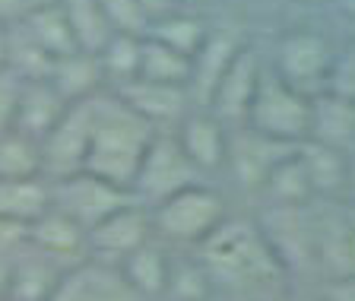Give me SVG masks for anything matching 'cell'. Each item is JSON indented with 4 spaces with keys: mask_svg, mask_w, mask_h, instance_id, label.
<instances>
[{
    "mask_svg": "<svg viewBox=\"0 0 355 301\" xmlns=\"http://www.w3.org/2000/svg\"><path fill=\"white\" fill-rule=\"evenodd\" d=\"M346 225H349V228H346V238H343V248L349 250V260L355 264V213L346 219Z\"/></svg>",
    "mask_w": 355,
    "mask_h": 301,
    "instance_id": "obj_43",
    "label": "cell"
},
{
    "mask_svg": "<svg viewBox=\"0 0 355 301\" xmlns=\"http://www.w3.org/2000/svg\"><path fill=\"white\" fill-rule=\"evenodd\" d=\"M333 3H336V10H340L343 16L355 19V0H333Z\"/></svg>",
    "mask_w": 355,
    "mask_h": 301,
    "instance_id": "obj_44",
    "label": "cell"
},
{
    "mask_svg": "<svg viewBox=\"0 0 355 301\" xmlns=\"http://www.w3.org/2000/svg\"><path fill=\"white\" fill-rule=\"evenodd\" d=\"M0 67H7V26H0Z\"/></svg>",
    "mask_w": 355,
    "mask_h": 301,
    "instance_id": "obj_45",
    "label": "cell"
},
{
    "mask_svg": "<svg viewBox=\"0 0 355 301\" xmlns=\"http://www.w3.org/2000/svg\"><path fill=\"white\" fill-rule=\"evenodd\" d=\"M86 301H143L124 282L118 266H105L89 260V298Z\"/></svg>",
    "mask_w": 355,
    "mask_h": 301,
    "instance_id": "obj_32",
    "label": "cell"
},
{
    "mask_svg": "<svg viewBox=\"0 0 355 301\" xmlns=\"http://www.w3.org/2000/svg\"><path fill=\"white\" fill-rule=\"evenodd\" d=\"M29 13V0H0V26L22 22Z\"/></svg>",
    "mask_w": 355,
    "mask_h": 301,
    "instance_id": "obj_39",
    "label": "cell"
},
{
    "mask_svg": "<svg viewBox=\"0 0 355 301\" xmlns=\"http://www.w3.org/2000/svg\"><path fill=\"white\" fill-rule=\"evenodd\" d=\"M137 3H140V10L146 13L149 26H153L155 19H165V16L178 13V3H175V0H137Z\"/></svg>",
    "mask_w": 355,
    "mask_h": 301,
    "instance_id": "obj_40",
    "label": "cell"
},
{
    "mask_svg": "<svg viewBox=\"0 0 355 301\" xmlns=\"http://www.w3.org/2000/svg\"><path fill=\"white\" fill-rule=\"evenodd\" d=\"M153 235L165 238L175 244H193L207 241L216 228L225 222L229 206L222 200V194L209 184H193L178 191L175 197H168L165 203L153 206Z\"/></svg>",
    "mask_w": 355,
    "mask_h": 301,
    "instance_id": "obj_4",
    "label": "cell"
},
{
    "mask_svg": "<svg viewBox=\"0 0 355 301\" xmlns=\"http://www.w3.org/2000/svg\"><path fill=\"white\" fill-rule=\"evenodd\" d=\"M324 301H355V273H340L330 276V282L324 286Z\"/></svg>",
    "mask_w": 355,
    "mask_h": 301,
    "instance_id": "obj_38",
    "label": "cell"
},
{
    "mask_svg": "<svg viewBox=\"0 0 355 301\" xmlns=\"http://www.w3.org/2000/svg\"><path fill=\"white\" fill-rule=\"evenodd\" d=\"M133 114H140L146 124L155 130H175L184 114L193 108L191 96L184 86H165V83H149V80H130L124 86L111 89Z\"/></svg>",
    "mask_w": 355,
    "mask_h": 301,
    "instance_id": "obj_13",
    "label": "cell"
},
{
    "mask_svg": "<svg viewBox=\"0 0 355 301\" xmlns=\"http://www.w3.org/2000/svg\"><path fill=\"white\" fill-rule=\"evenodd\" d=\"M54 60L38 48V42L29 35L22 22L7 26V70L16 74L22 83L29 80H48Z\"/></svg>",
    "mask_w": 355,
    "mask_h": 301,
    "instance_id": "obj_28",
    "label": "cell"
},
{
    "mask_svg": "<svg viewBox=\"0 0 355 301\" xmlns=\"http://www.w3.org/2000/svg\"><path fill=\"white\" fill-rule=\"evenodd\" d=\"M51 187V206L60 209L67 219H73L83 232L96 228L105 216H111L114 209L133 203V194L124 187L102 181V178L89 175V171H76V175L48 181Z\"/></svg>",
    "mask_w": 355,
    "mask_h": 301,
    "instance_id": "obj_8",
    "label": "cell"
},
{
    "mask_svg": "<svg viewBox=\"0 0 355 301\" xmlns=\"http://www.w3.org/2000/svg\"><path fill=\"white\" fill-rule=\"evenodd\" d=\"M175 140L191 159V165L200 175H213L225 169V153H229V127L207 108H191L184 121L175 127Z\"/></svg>",
    "mask_w": 355,
    "mask_h": 301,
    "instance_id": "obj_14",
    "label": "cell"
},
{
    "mask_svg": "<svg viewBox=\"0 0 355 301\" xmlns=\"http://www.w3.org/2000/svg\"><path fill=\"white\" fill-rule=\"evenodd\" d=\"M298 301H324V298H314V295H308V298H298Z\"/></svg>",
    "mask_w": 355,
    "mask_h": 301,
    "instance_id": "obj_48",
    "label": "cell"
},
{
    "mask_svg": "<svg viewBox=\"0 0 355 301\" xmlns=\"http://www.w3.org/2000/svg\"><path fill=\"white\" fill-rule=\"evenodd\" d=\"M324 146L333 149H349L355 146V102L330 92H318L311 96V137Z\"/></svg>",
    "mask_w": 355,
    "mask_h": 301,
    "instance_id": "obj_20",
    "label": "cell"
},
{
    "mask_svg": "<svg viewBox=\"0 0 355 301\" xmlns=\"http://www.w3.org/2000/svg\"><path fill=\"white\" fill-rule=\"evenodd\" d=\"M60 10H64L67 26L73 32V42L80 51L98 54L108 44V38L114 35L98 0H60Z\"/></svg>",
    "mask_w": 355,
    "mask_h": 301,
    "instance_id": "obj_25",
    "label": "cell"
},
{
    "mask_svg": "<svg viewBox=\"0 0 355 301\" xmlns=\"http://www.w3.org/2000/svg\"><path fill=\"white\" fill-rule=\"evenodd\" d=\"M324 92L355 102V38L352 42H346V44H340V48L333 51Z\"/></svg>",
    "mask_w": 355,
    "mask_h": 301,
    "instance_id": "obj_33",
    "label": "cell"
},
{
    "mask_svg": "<svg viewBox=\"0 0 355 301\" xmlns=\"http://www.w3.org/2000/svg\"><path fill=\"white\" fill-rule=\"evenodd\" d=\"M10 178H42L38 143L16 130L0 137V181H10Z\"/></svg>",
    "mask_w": 355,
    "mask_h": 301,
    "instance_id": "obj_31",
    "label": "cell"
},
{
    "mask_svg": "<svg viewBox=\"0 0 355 301\" xmlns=\"http://www.w3.org/2000/svg\"><path fill=\"white\" fill-rule=\"evenodd\" d=\"M244 127L263 133L270 140L298 146L311 137V96L292 89L266 64L260 74L257 92H254V102L248 108V118H244Z\"/></svg>",
    "mask_w": 355,
    "mask_h": 301,
    "instance_id": "obj_3",
    "label": "cell"
},
{
    "mask_svg": "<svg viewBox=\"0 0 355 301\" xmlns=\"http://www.w3.org/2000/svg\"><path fill=\"white\" fill-rule=\"evenodd\" d=\"M203 181L197 169L191 165V159L184 155V149L178 146L175 133L171 130H159L149 143L146 155H143L137 178L130 184V194L137 203H143L146 209L165 203L168 197H175L178 191L193 187Z\"/></svg>",
    "mask_w": 355,
    "mask_h": 301,
    "instance_id": "obj_5",
    "label": "cell"
},
{
    "mask_svg": "<svg viewBox=\"0 0 355 301\" xmlns=\"http://www.w3.org/2000/svg\"><path fill=\"white\" fill-rule=\"evenodd\" d=\"M19 89H22L19 76L10 74L7 67H0V137L13 130L16 105H19Z\"/></svg>",
    "mask_w": 355,
    "mask_h": 301,
    "instance_id": "obj_37",
    "label": "cell"
},
{
    "mask_svg": "<svg viewBox=\"0 0 355 301\" xmlns=\"http://www.w3.org/2000/svg\"><path fill=\"white\" fill-rule=\"evenodd\" d=\"M209 276L203 266H175L171 264V273H168V289H165V295H175L178 301H203V295H207L209 289Z\"/></svg>",
    "mask_w": 355,
    "mask_h": 301,
    "instance_id": "obj_35",
    "label": "cell"
},
{
    "mask_svg": "<svg viewBox=\"0 0 355 301\" xmlns=\"http://www.w3.org/2000/svg\"><path fill=\"white\" fill-rule=\"evenodd\" d=\"M67 270H73V266H60L58 260H51L48 254L35 250L26 241V248L16 250V257H13L10 301H44Z\"/></svg>",
    "mask_w": 355,
    "mask_h": 301,
    "instance_id": "obj_18",
    "label": "cell"
},
{
    "mask_svg": "<svg viewBox=\"0 0 355 301\" xmlns=\"http://www.w3.org/2000/svg\"><path fill=\"white\" fill-rule=\"evenodd\" d=\"M137 80L149 83H165V86H184L191 80V58L165 48L162 42L143 35L140 42V74Z\"/></svg>",
    "mask_w": 355,
    "mask_h": 301,
    "instance_id": "obj_27",
    "label": "cell"
},
{
    "mask_svg": "<svg viewBox=\"0 0 355 301\" xmlns=\"http://www.w3.org/2000/svg\"><path fill=\"white\" fill-rule=\"evenodd\" d=\"M244 44L248 42H241V35L235 29H209V35L200 44V51L191 58L187 96H191L193 108H209V98H213L222 74L229 70V64Z\"/></svg>",
    "mask_w": 355,
    "mask_h": 301,
    "instance_id": "obj_15",
    "label": "cell"
},
{
    "mask_svg": "<svg viewBox=\"0 0 355 301\" xmlns=\"http://www.w3.org/2000/svg\"><path fill=\"white\" fill-rule=\"evenodd\" d=\"M343 200L355 206V146L346 153V197Z\"/></svg>",
    "mask_w": 355,
    "mask_h": 301,
    "instance_id": "obj_42",
    "label": "cell"
},
{
    "mask_svg": "<svg viewBox=\"0 0 355 301\" xmlns=\"http://www.w3.org/2000/svg\"><path fill=\"white\" fill-rule=\"evenodd\" d=\"M89 140H92V98L67 105L60 121L51 127V133L38 143L44 181H58V178L83 171L89 155Z\"/></svg>",
    "mask_w": 355,
    "mask_h": 301,
    "instance_id": "obj_9",
    "label": "cell"
},
{
    "mask_svg": "<svg viewBox=\"0 0 355 301\" xmlns=\"http://www.w3.org/2000/svg\"><path fill=\"white\" fill-rule=\"evenodd\" d=\"M155 127L133 114L111 89L92 98V140L83 171L130 191L137 169L155 137Z\"/></svg>",
    "mask_w": 355,
    "mask_h": 301,
    "instance_id": "obj_1",
    "label": "cell"
},
{
    "mask_svg": "<svg viewBox=\"0 0 355 301\" xmlns=\"http://www.w3.org/2000/svg\"><path fill=\"white\" fill-rule=\"evenodd\" d=\"M22 26L29 29V35L38 42L44 54L51 60L64 58V54H73L80 51L73 42V32L67 26V16L60 10V3H51V7H32L22 19Z\"/></svg>",
    "mask_w": 355,
    "mask_h": 301,
    "instance_id": "obj_26",
    "label": "cell"
},
{
    "mask_svg": "<svg viewBox=\"0 0 355 301\" xmlns=\"http://www.w3.org/2000/svg\"><path fill=\"white\" fill-rule=\"evenodd\" d=\"M257 197L263 200V206H311L314 203L311 184H308V178H304V169L295 153L288 155V159H282L279 165L270 171L263 187L257 191Z\"/></svg>",
    "mask_w": 355,
    "mask_h": 301,
    "instance_id": "obj_24",
    "label": "cell"
},
{
    "mask_svg": "<svg viewBox=\"0 0 355 301\" xmlns=\"http://www.w3.org/2000/svg\"><path fill=\"white\" fill-rule=\"evenodd\" d=\"M51 209V187L44 178H10L0 181V222L29 228Z\"/></svg>",
    "mask_w": 355,
    "mask_h": 301,
    "instance_id": "obj_23",
    "label": "cell"
},
{
    "mask_svg": "<svg viewBox=\"0 0 355 301\" xmlns=\"http://www.w3.org/2000/svg\"><path fill=\"white\" fill-rule=\"evenodd\" d=\"M67 111V102L60 98V92L48 80H29L19 89V105H16V121L13 130L29 137V140L42 143L51 127L60 121V114Z\"/></svg>",
    "mask_w": 355,
    "mask_h": 301,
    "instance_id": "obj_17",
    "label": "cell"
},
{
    "mask_svg": "<svg viewBox=\"0 0 355 301\" xmlns=\"http://www.w3.org/2000/svg\"><path fill=\"white\" fill-rule=\"evenodd\" d=\"M118 273L143 301H153V298H162L165 289H168L171 260L162 250V244L153 238V241H146L143 248L133 250V254H127L118 264Z\"/></svg>",
    "mask_w": 355,
    "mask_h": 301,
    "instance_id": "obj_22",
    "label": "cell"
},
{
    "mask_svg": "<svg viewBox=\"0 0 355 301\" xmlns=\"http://www.w3.org/2000/svg\"><path fill=\"white\" fill-rule=\"evenodd\" d=\"M86 298H89V260L73 266V270H67L44 301H86Z\"/></svg>",
    "mask_w": 355,
    "mask_h": 301,
    "instance_id": "obj_36",
    "label": "cell"
},
{
    "mask_svg": "<svg viewBox=\"0 0 355 301\" xmlns=\"http://www.w3.org/2000/svg\"><path fill=\"white\" fill-rule=\"evenodd\" d=\"M263 67H266V60L260 58L257 48L244 44L241 51L235 54V60L229 64V70L222 74L207 111H213L225 127H241L244 118H248V108L254 102V92H257Z\"/></svg>",
    "mask_w": 355,
    "mask_h": 301,
    "instance_id": "obj_12",
    "label": "cell"
},
{
    "mask_svg": "<svg viewBox=\"0 0 355 301\" xmlns=\"http://www.w3.org/2000/svg\"><path fill=\"white\" fill-rule=\"evenodd\" d=\"M48 83L58 89L67 105L96 98L98 92L108 89L105 86V74H102L98 58L96 54H86V51H73V54H64V58L54 60Z\"/></svg>",
    "mask_w": 355,
    "mask_h": 301,
    "instance_id": "obj_21",
    "label": "cell"
},
{
    "mask_svg": "<svg viewBox=\"0 0 355 301\" xmlns=\"http://www.w3.org/2000/svg\"><path fill=\"white\" fill-rule=\"evenodd\" d=\"M51 3H60V0H29V10L32 7H51Z\"/></svg>",
    "mask_w": 355,
    "mask_h": 301,
    "instance_id": "obj_46",
    "label": "cell"
},
{
    "mask_svg": "<svg viewBox=\"0 0 355 301\" xmlns=\"http://www.w3.org/2000/svg\"><path fill=\"white\" fill-rule=\"evenodd\" d=\"M314 200H343L346 197V153L324 146L318 140H304L295 149Z\"/></svg>",
    "mask_w": 355,
    "mask_h": 301,
    "instance_id": "obj_19",
    "label": "cell"
},
{
    "mask_svg": "<svg viewBox=\"0 0 355 301\" xmlns=\"http://www.w3.org/2000/svg\"><path fill=\"white\" fill-rule=\"evenodd\" d=\"M175 3H178V10H181V7H193V3H200V0H175Z\"/></svg>",
    "mask_w": 355,
    "mask_h": 301,
    "instance_id": "obj_47",
    "label": "cell"
},
{
    "mask_svg": "<svg viewBox=\"0 0 355 301\" xmlns=\"http://www.w3.org/2000/svg\"><path fill=\"white\" fill-rule=\"evenodd\" d=\"M29 244L60 266H80L89 260L86 254V232L73 219H67L60 209H48L29 225Z\"/></svg>",
    "mask_w": 355,
    "mask_h": 301,
    "instance_id": "obj_16",
    "label": "cell"
},
{
    "mask_svg": "<svg viewBox=\"0 0 355 301\" xmlns=\"http://www.w3.org/2000/svg\"><path fill=\"white\" fill-rule=\"evenodd\" d=\"M140 42L137 35H111L108 44L96 54L105 74V86L118 89L124 83L137 80L140 74Z\"/></svg>",
    "mask_w": 355,
    "mask_h": 301,
    "instance_id": "obj_30",
    "label": "cell"
},
{
    "mask_svg": "<svg viewBox=\"0 0 355 301\" xmlns=\"http://www.w3.org/2000/svg\"><path fill=\"white\" fill-rule=\"evenodd\" d=\"M197 264L207 270L209 280L225 282V286H257L282 273L279 260L273 257L254 219L225 216V222L213 235L197 244Z\"/></svg>",
    "mask_w": 355,
    "mask_h": 301,
    "instance_id": "obj_2",
    "label": "cell"
},
{
    "mask_svg": "<svg viewBox=\"0 0 355 301\" xmlns=\"http://www.w3.org/2000/svg\"><path fill=\"white\" fill-rule=\"evenodd\" d=\"M336 44L318 29H288L276 38L273 48V70L279 80H286L292 89L304 92V96H318L324 92L327 83V70Z\"/></svg>",
    "mask_w": 355,
    "mask_h": 301,
    "instance_id": "obj_6",
    "label": "cell"
},
{
    "mask_svg": "<svg viewBox=\"0 0 355 301\" xmlns=\"http://www.w3.org/2000/svg\"><path fill=\"white\" fill-rule=\"evenodd\" d=\"M108 16V26L114 35H137L143 38L149 32V19L137 0H98Z\"/></svg>",
    "mask_w": 355,
    "mask_h": 301,
    "instance_id": "obj_34",
    "label": "cell"
},
{
    "mask_svg": "<svg viewBox=\"0 0 355 301\" xmlns=\"http://www.w3.org/2000/svg\"><path fill=\"white\" fill-rule=\"evenodd\" d=\"M153 213L143 203H127L121 209H114L111 216H105L96 228L86 232V254L92 264L118 266L127 254H133L137 248H143L146 241H153Z\"/></svg>",
    "mask_w": 355,
    "mask_h": 301,
    "instance_id": "obj_10",
    "label": "cell"
},
{
    "mask_svg": "<svg viewBox=\"0 0 355 301\" xmlns=\"http://www.w3.org/2000/svg\"><path fill=\"white\" fill-rule=\"evenodd\" d=\"M295 153V146L279 140H270L263 133L251 130V127H229V153H225V169H232L235 181L244 191L257 194L270 171L279 165L282 159Z\"/></svg>",
    "mask_w": 355,
    "mask_h": 301,
    "instance_id": "obj_11",
    "label": "cell"
},
{
    "mask_svg": "<svg viewBox=\"0 0 355 301\" xmlns=\"http://www.w3.org/2000/svg\"><path fill=\"white\" fill-rule=\"evenodd\" d=\"M10 273H13V257L0 250V301H10Z\"/></svg>",
    "mask_w": 355,
    "mask_h": 301,
    "instance_id": "obj_41",
    "label": "cell"
},
{
    "mask_svg": "<svg viewBox=\"0 0 355 301\" xmlns=\"http://www.w3.org/2000/svg\"><path fill=\"white\" fill-rule=\"evenodd\" d=\"M146 35L155 38V42H162L165 48H171V51L184 54V58H193V54L200 51L203 38L209 35V29H207V22L197 19L193 13L178 10V13L165 16V19H155L153 26H149Z\"/></svg>",
    "mask_w": 355,
    "mask_h": 301,
    "instance_id": "obj_29",
    "label": "cell"
},
{
    "mask_svg": "<svg viewBox=\"0 0 355 301\" xmlns=\"http://www.w3.org/2000/svg\"><path fill=\"white\" fill-rule=\"evenodd\" d=\"M257 228L282 270L311 266L320 257V225L311 206H263Z\"/></svg>",
    "mask_w": 355,
    "mask_h": 301,
    "instance_id": "obj_7",
    "label": "cell"
}]
</instances>
